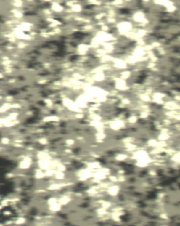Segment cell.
Listing matches in <instances>:
<instances>
[{
    "instance_id": "cell-1",
    "label": "cell",
    "mask_w": 180,
    "mask_h": 226,
    "mask_svg": "<svg viewBox=\"0 0 180 226\" xmlns=\"http://www.w3.org/2000/svg\"><path fill=\"white\" fill-rule=\"evenodd\" d=\"M78 56H77V55H74V56H72L70 58L71 61H73V60H75L76 59L78 58Z\"/></svg>"
},
{
    "instance_id": "cell-2",
    "label": "cell",
    "mask_w": 180,
    "mask_h": 226,
    "mask_svg": "<svg viewBox=\"0 0 180 226\" xmlns=\"http://www.w3.org/2000/svg\"><path fill=\"white\" fill-rule=\"evenodd\" d=\"M11 142H15V143H19V142H13V141H11ZM29 142V144H31V142Z\"/></svg>"
}]
</instances>
